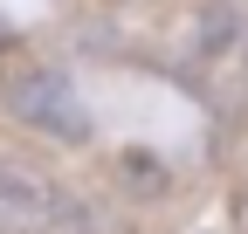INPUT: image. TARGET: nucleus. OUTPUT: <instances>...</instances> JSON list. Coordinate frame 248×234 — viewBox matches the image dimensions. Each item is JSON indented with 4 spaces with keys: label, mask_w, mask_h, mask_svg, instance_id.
<instances>
[{
    "label": "nucleus",
    "mask_w": 248,
    "mask_h": 234,
    "mask_svg": "<svg viewBox=\"0 0 248 234\" xmlns=\"http://www.w3.org/2000/svg\"><path fill=\"white\" fill-rule=\"evenodd\" d=\"M0 103H7L14 124H28L48 145H90V131H97L83 90L69 83V69H55V62H14L0 76Z\"/></svg>",
    "instance_id": "f257e3e1"
},
{
    "label": "nucleus",
    "mask_w": 248,
    "mask_h": 234,
    "mask_svg": "<svg viewBox=\"0 0 248 234\" xmlns=\"http://www.w3.org/2000/svg\"><path fill=\"white\" fill-rule=\"evenodd\" d=\"M117 186H124V193L159 200V193H166V165L152 159V152H117Z\"/></svg>",
    "instance_id": "20e7f679"
},
{
    "label": "nucleus",
    "mask_w": 248,
    "mask_h": 234,
    "mask_svg": "<svg viewBox=\"0 0 248 234\" xmlns=\"http://www.w3.org/2000/svg\"><path fill=\"white\" fill-rule=\"evenodd\" d=\"M228 48H241V14H234V0H207L200 28H193V55L214 62V55H228Z\"/></svg>",
    "instance_id": "7ed1b4c3"
},
{
    "label": "nucleus",
    "mask_w": 248,
    "mask_h": 234,
    "mask_svg": "<svg viewBox=\"0 0 248 234\" xmlns=\"http://www.w3.org/2000/svg\"><path fill=\"white\" fill-rule=\"evenodd\" d=\"M97 7H131V0H97Z\"/></svg>",
    "instance_id": "423d86ee"
},
{
    "label": "nucleus",
    "mask_w": 248,
    "mask_h": 234,
    "mask_svg": "<svg viewBox=\"0 0 248 234\" xmlns=\"http://www.w3.org/2000/svg\"><path fill=\"white\" fill-rule=\"evenodd\" d=\"M241 62H248V21H241Z\"/></svg>",
    "instance_id": "39448f33"
},
{
    "label": "nucleus",
    "mask_w": 248,
    "mask_h": 234,
    "mask_svg": "<svg viewBox=\"0 0 248 234\" xmlns=\"http://www.w3.org/2000/svg\"><path fill=\"white\" fill-rule=\"evenodd\" d=\"M0 234H97V214L69 200L48 172L0 159Z\"/></svg>",
    "instance_id": "f03ea898"
}]
</instances>
